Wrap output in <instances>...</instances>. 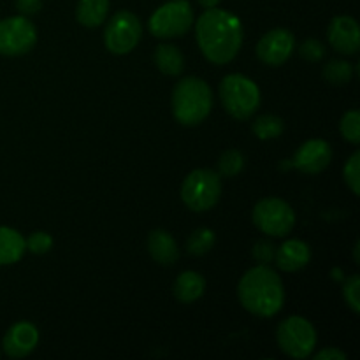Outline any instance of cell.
<instances>
[{"instance_id": "6da1fadb", "label": "cell", "mask_w": 360, "mask_h": 360, "mask_svg": "<svg viewBox=\"0 0 360 360\" xmlns=\"http://www.w3.org/2000/svg\"><path fill=\"white\" fill-rule=\"evenodd\" d=\"M195 37L202 55L211 63L224 65L234 60L241 49V21L229 11L210 7L197 20Z\"/></svg>"}, {"instance_id": "7a4b0ae2", "label": "cell", "mask_w": 360, "mask_h": 360, "mask_svg": "<svg viewBox=\"0 0 360 360\" xmlns=\"http://www.w3.org/2000/svg\"><path fill=\"white\" fill-rule=\"evenodd\" d=\"M239 302L248 313L271 319L283 308L285 290L281 278L267 264L246 271L238 285Z\"/></svg>"}, {"instance_id": "3957f363", "label": "cell", "mask_w": 360, "mask_h": 360, "mask_svg": "<svg viewBox=\"0 0 360 360\" xmlns=\"http://www.w3.org/2000/svg\"><path fill=\"white\" fill-rule=\"evenodd\" d=\"M213 108V94L200 77H185L172 91V115L181 125L193 127L207 118Z\"/></svg>"}, {"instance_id": "277c9868", "label": "cell", "mask_w": 360, "mask_h": 360, "mask_svg": "<svg viewBox=\"0 0 360 360\" xmlns=\"http://www.w3.org/2000/svg\"><path fill=\"white\" fill-rule=\"evenodd\" d=\"M220 101L225 111L236 120H248L260 105V90L250 77L229 74L220 83Z\"/></svg>"}, {"instance_id": "5b68a950", "label": "cell", "mask_w": 360, "mask_h": 360, "mask_svg": "<svg viewBox=\"0 0 360 360\" xmlns=\"http://www.w3.org/2000/svg\"><path fill=\"white\" fill-rule=\"evenodd\" d=\"M221 195L220 174L213 169H195L181 185V199L186 207L197 213L210 211L217 206Z\"/></svg>"}, {"instance_id": "8992f818", "label": "cell", "mask_w": 360, "mask_h": 360, "mask_svg": "<svg viewBox=\"0 0 360 360\" xmlns=\"http://www.w3.org/2000/svg\"><path fill=\"white\" fill-rule=\"evenodd\" d=\"M192 23L193 9L188 0H171L151 14L148 27L157 39H174L185 35Z\"/></svg>"}, {"instance_id": "52a82bcc", "label": "cell", "mask_w": 360, "mask_h": 360, "mask_svg": "<svg viewBox=\"0 0 360 360\" xmlns=\"http://www.w3.org/2000/svg\"><path fill=\"white\" fill-rule=\"evenodd\" d=\"M276 340L283 354L292 359H306L316 347V333L311 322L302 316H288L278 326Z\"/></svg>"}, {"instance_id": "ba28073f", "label": "cell", "mask_w": 360, "mask_h": 360, "mask_svg": "<svg viewBox=\"0 0 360 360\" xmlns=\"http://www.w3.org/2000/svg\"><path fill=\"white\" fill-rule=\"evenodd\" d=\"M253 224L260 232L274 238L290 234L295 225V213L290 204L278 197H267L259 200L253 207Z\"/></svg>"}, {"instance_id": "9c48e42d", "label": "cell", "mask_w": 360, "mask_h": 360, "mask_svg": "<svg viewBox=\"0 0 360 360\" xmlns=\"http://www.w3.org/2000/svg\"><path fill=\"white\" fill-rule=\"evenodd\" d=\"M143 27L136 14L130 11H118L109 20L104 32V44L115 55H127L141 41Z\"/></svg>"}, {"instance_id": "30bf717a", "label": "cell", "mask_w": 360, "mask_h": 360, "mask_svg": "<svg viewBox=\"0 0 360 360\" xmlns=\"http://www.w3.org/2000/svg\"><path fill=\"white\" fill-rule=\"evenodd\" d=\"M37 42V30L27 16H13L0 21V55L20 56Z\"/></svg>"}, {"instance_id": "8fae6325", "label": "cell", "mask_w": 360, "mask_h": 360, "mask_svg": "<svg viewBox=\"0 0 360 360\" xmlns=\"http://www.w3.org/2000/svg\"><path fill=\"white\" fill-rule=\"evenodd\" d=\"M295 48L294 34L285 28H274L267 32L257 44V56L266 65L278 67L287 62Z\"/></svg>"}, {"instance_id": "7c38bea8", "label": "cell", "mask_w": 360, "mask_h": 360, "mask_svg": "<svg viewBox=\"0 0 360 360\" xmlns=\"http://www.w3.org/2000/svg\"><path fill=\"white\" fill-rule=\"evenodd\" d=\"M330 158H333V150L329 143L322 139H311L306 141L295 151V157L290 164L304 174H319L330 164Z\"/></svg>"}, {"instance_id": "4fadbf2b", "label": "cell", "mask_w": 360, "mask_h": 360, "mask_svg": "<svg viewBox=\"0 0 360 360\" xmlns=\"http://www.w3.org/2000/svg\"><path fill=\"white\" fill-rule=\"evenodd\" d=\"M330 46L341 55H355L360 48L359 23L352 16H338L327 30Z\"/></svg>"}, {"instance_id": "5bb4252c", "label": "cell", "mask_w": 360, "mask_h": 360, "mask_svg": "<svg viewBox=\"0 0 360 360\" xmlns=\"http://www.w3.org/2000/svg\"><path fill=\"white\" fill-rule=\"evenodd\" d=\"M39 343L37 327L30 322H18L4 336L2 348L13 359L27 357Z\"/></svg>"}, {"instance_id": "9a60e30c", "label": "cell", "mask_w": 360, "mask_h": 360, "mask_svg": "<svg viewBox=\"0 0 360 360\" xmlns=\"http://www.w3.org/2000/svg\"><path fill=\"white\" fill-rule=\"evenodd\" d=\"M274 260H276L278 269L285 271V273H295L308 266L311 260V250L301 239H290L276 250Z\"/></svg>"}, {"instance_id": "2e32d148", "label": "cell", "mask_w": 360, "mask_h": 360, "mask_svg": "<svg viewBox=\"0 0 360 360\" xmlns=\"http://www.w3.org/2000/svg\"><path fill=\"white\" fill-rule=\"evenodd\" d=\"M148 252L155 262L162 266H172L178 260L179 250L174 238L165 231H153L148 238Z\"/></svg>"}, {"instance_id": "e0dca14e", "label": "cell", "mask_w": 360, "mask_h": 360, "mask_svg": "<svg viewBox=\"0 0 360 360\" xmlns=\"http://www.w3.org/2000/svg\"><path fill=\"white\" fill-rule=\"evenodd\" d=\"M206 290V281L195 271H185L178 276L174 283V297L183 304L195 302L197 299L202 297Z\"/></svg>"}, {"instance_id": "ac0fdd59", "label": "cell", "mask_w": 360, "mask_h": 360, "mask_svg": "<svg viewBox=\"0 0 360 360\" xmlns=\"http://www.w3.org/2000/svg\"><path fill=\"white\" fill-rule=\"evenodd\" d=\"M27 245L23 236L9 227H0V266H9L23 257Z\"/></svg>"}, {"instance_id": "d6986e66", "label": "cell", "mask_w": 360, "mask_h": 360, "mask_svg": "<svg viewBox=\"0 0 360 360\" xmlns=\"http://www.w3.org/2000/svg\"><path fill=\"white\" fill-rule=\"evenodd\" d=\"M109 0H79L76 7V20L83 27L95 28L108 18Z\"/></svg>"}, {"instance_id": "ffe728a7", "label": "cell", "mask_w": 360, "mask_h": 360, "mask_svg": "<svg viewBox=\"0 0 360 360\" xmlns=\"http://www.w3.org/2000/svg\"><path fill=\"white\" fill-rule=\"evenodd\" d=\"M155 65L160 72L167 74V76H178L183 72L185 67V58L183 53L179 51L176 46L172 44H160L155 49Z\"/></svg>"}, {"instance_id": "44dd1931", "label": "cell", "mask_w": 360, "mask_h": 360, "mask_svg": "<svg viewBox=\"0 0 360 360\" xmlns=\"http://www.w3.org/2000/svg\"><path fill=\"white\" fill-rule=\"evenodd\" d=\"M283 129L285 125L281 122V118L273 115H264L253 122V134L262 141L276 139V137H280L283 134Z\"/></svg>"}, {"instance_id": "7402d4cb", "label": "cell", "mask_w": 360, "mask_h": 360, "mask_svg": "<svg viewBox=\"0 0 360 360\" xmlns=\"http://www.w3.org/2000/svg\"><path fill=\"white\" fill-rule=\"evenodd\" d=\"M352 76H354V67L343 60H333L323 67V79L330 84H347Z\"/></svg>"}, {"instance_id": "603a6c76", "label": "cell", "mask_w": 360, "mask_h": 360, "mask_svg": "<svg viewBox=\"0 0 360 360\" xmlns=\"http://www.w3.org/2000/svg\"><path fill=\"white\" fill-rule=\"evenodd\" d=\"M214 245V232L210 231V229L202 227L197 229L192 236H190L188 243H186V250H188L190 255H206Z\"/></svg>"}, {"instance_id": "cb8c5ba5", "label": "cell", "mask_w": 360, "mask_h": 360, "mask_svg": "<svg viewBox=\"0 0 360 360\" xmlns=\"http://www.w3.org/2000/svg\"><path fill=\"white\" fill-rule=\"evenodd\" d=\"M243 167H245V157L238 150L224 151L218 160V171L225 178H234L243 171Z\"/></svg>"}, {"instance_id": "d4e9b609", "label": "cell", "mask_w": 360, "mask_h": 360, "mask_svg": "<svg viewBox=\"0 0 360 360\" xmlns=\"http://www.w3.org/2000/svg\"><path fill=\"white\" fill-rule=\"evenodd\" d=\"M341 134L347 141H350L352 144L360 143V112L359 111H348L347 115L341 118L340 123Z\"/></svg>"}, {"instance_id": "484cf974", "label": "cell", "mask_w": 360, "mask_h": 360, "mask_svg": "<svg viewBox=\"0 0 360 360\" xmlns=\"http://www.w3.org/2000/svg\"><path fill=\"white\" fill-rule=\"evenodd\" d=\"M343 176H345V181H347V185L350 186L352 192H354L355 195H359L360 193V153L359 151H355V153L350 157V160L347 162V165H345L343 169Z\"/></svg>"}, {"instance_id": "4316f807", "label": "cell", "mask_w": 360, "mask_h": 360, "mask_svg": "<svg viewBox=\"0 0 360 360\" xmlns=\"http://www.w3.org/2000/svg\"><path fill=\"white\" fill-rule=\"evenodd\" d=\"M343 297L347 304L350 306L352 311L360 313V278L359 274H354L347 280L343 288Z\"/></svg>"}, {"instance_id": "83f0119b", "label": "cell", "mask_w": 360, "mask_h": 360, "mask_svg": "<svg viewBox=\"0 0 360 360\" xmlns=\"http://www.w3.org/2000/svg\"><path fill=\"white\" fill-rule=\"evenodd\" d=\"M25 245H27V250H30L35 255H42V253H48L53 246V239L48 232H34L30 234V238L25 239Z\"/></svg>"}, {"instance_id": "f1b7e54d", "label": "cell", "mask_w": 360, "mask_h": 360, "mask_svg": "<svg viewBox=\"0 0 360 360\" xmlns=\"http://www.w3.org/2000/svg\"><path fill=\"white\" fill-rule=\"evenodd\" d=\"M299 53L308 62H319L326 55V46L320 41H316V39H308V41L302 42V46L299 48Z\"/></svg>"}, {"instance_id": "f546056e", "label": "cell", "mask_w": 360, "mask_h": 360, "mask_svg": "<svg viewBox=\"0 0 360 360\" xmlns=\"http://www.w3.org/2000/svg\"><path fill=\"white\" fill-rule=\"evenodd\" d=\"M274 245L269 241H259L253 248V259L259 264H271L274 260Z\"/></svg>"}, {"instance_id": "4dcf8cb0", "label": "cell", "mask_w": 360, "mask_h": 360, "mask_svg": "<svg viewBox=\"0 0 360 360\" xmlns=\"http://www.w3.org/2000/svg\"><path fill=\"white\" fill-rule=\"evenodd\" d=\"M42 0H16V9L21 16H34L41 11Z\"/></svg>"}, {"instance_id": "1f68e13d", "label": "cell", "mask_w": 360, "mask_h": 360, "mask_svg": "<svg viewBox=\"0 0 360 360\" xmlns=\"http://www.w3.org/2000/svg\"><path fill=\"white\" fill-rule=\"evenodd\" d=\"M315 360H347V354L338 348H326L315 355Z\"/></svg>"}, {"instance_id": "d6a6232c", "label": "cell", "mask_w": 360, "mask_h": 360, "mask_svg": "<svg viewBox=\"0 0 360 360\" xmlns=\"http://www.w3.org/2000/svg\"><path fill=\"white\" fill-rule=\"evenodd\" d=\"M197 2L202 7H206V9H210V7H217L220 4V0H197Z\"/></svg>"}, {"instance_id": "836d02e7", "label": "cell", "mask_w": 360, "mask_h": 360, "mask_svg": "<svg viewBox=\"0 0 360 360\" xmlns=\"http://www.w3.org/2000/svg\"><path fill=\"white\" fill-rule=\"evenodd\" d=\"M359 252H360V243L357 241L355 243V262L360 264V257H359Z\"/></svg>"}]
</instances>
